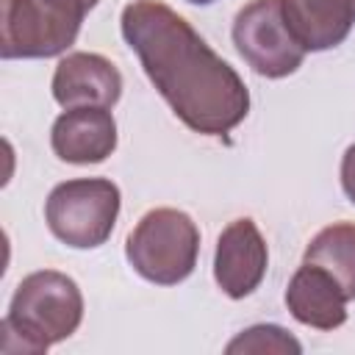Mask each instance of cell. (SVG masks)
I'll return each instance as SVG.
<instances>
[{
  "instance_id": "16",
  "label": "cell",
  "mask_w": 355,
  "mask_h": 355,
  "mask_svg": "<svg viewBox=\"0 0 355 355\" xmlns=\"http://www.w3.org/2000/svg\"><path fill=\"white\" fill-rule=\"evenodd\" d=\"M97 3H100V0H83V6H86V8H89V11H92V8H94V6H97Z\"/></svg>"
},
{
  "instance_id": "14",
  "label": "cell",
  "mask_w": 355,
  "mask_h": 355,
  "mask_svg": "<svg viewBox=\"0 0 355 355\" xmlns=\"http://www.w3.org/2000/svg\"><path fill=\"white\" fill-rule=\"evenodd\" d=\"M341 189L349 197V202H355V141L344 150L341 158Z\"/></svg>"
},
{
  "instance_id": "12",
  "label": "cell",
  "mask_w": 355,
  "mask_h": 355,
  "mask_svg": "<svg viewBox=\"0 0 355 355\" xmlns=\"http://www.w3.org/2000/svg\"><path fill=\"white\" fill-rule=\"evenodd\" d=\"M302 261L324 266L341 283L347 300H355V222H333L322 227L305 247Z\"/></svg>"
},
{
  "instance_id": "3",
  "label": "cell",
  "mask_w": 355,
  "mask_h": 355,
  "mask_svg": "<svg viewBox=\"0 0 355 355\" xmlns=\"http://www.w3.org/2000/svg\"><path fill=\"white\" fill-rule=\"evenodd\" d=\"M200 255V230L186 211H147L125 241V258L136 275L155 286L183 283Z\"/></svg>"
},
{
  "instance_id": "13",
  "label": "cell",
  "mask_w": 355,
  "mask_h": 355,
  "mask_svg": "<svg viewBox=\"0 0 355 355\" xmlns=\"http://www.w3.org/2000/svg\"><path fill=\"white\" fill-rule=\"evenodd\" d=\"M227 352H302V344L277 324H255L236 336L227 344Z\"/></svg>"
},
{
  "instance_id": "6",
  "label": "cell",
  "mask_w": 355,
  "mask_h": 355,
  "mask_svg": "<svg viewBox=\"0 0 355 355\" xmlns=\"http://www.w3.org/2000/svg\"><path fill=\"white\" fill-rule=\"evenodd\" d=\"M233 44L247 67L261 78H288L305 61V50L291 36L280 0H250L233 19Z\"/></svg>"
},
{
  "instance_id": "7",
  "label": "cell",
  "mask_w": 355,
  "mask_h": 355,
  "mask_svg": "<svg viewBox=\"0 0 355 355\" xmlns=\"http://www.w3.org/2000/svg\"><path fill=\"white\" fill-rule=\"evenodd\" d=\"M269 266V250L250 216L233 219L216 241L214 252V280L230 300L250 297Z\"/></svg>"
},
{
  "instance_id": "17",
  "label": "cell",
  "mask_w": 355,
  "mask_h": 355,
  "mask_svg": "<svg viewBox=\"0 0 355 355\" xmlns=\"http://www.w3.org/2000/svg\"><path fill=\"white\" fill-rule=\"evenodd\" d=\"M352 6H355V0H352Z\"/></svg>"
},
{
  "instance_id": "8",
  "label": "cell",
  "mask_w": 355,
  "mask_h": 355,
  "mask_svg": "<svg viewBox=\"0 0 355 355\" xmlns=\"http://www.w3.org/2000/svg\"><path fill=\"white\" fill-rule=\"evenodd\" d=\"M50 89H53V100L61 108H80V105L114 108L122 97V75L105 55L78 50L58 61Z\"/></svg>"
},
{
  "instance_id": "4",
  "label": "cell",
  "mask_w": 355,
  "mask_h": 355,
  "mask_svg": "<svg viewBox=\"0 0 355 355\" xmlns=\"http://www.w3.org/2000/svg\"><path fill=\"white\" fill-rule=\"evenodd\" d=\"M86 11L83 0H0V55L8 61L67 53Z\"/></svg>"
},
{
  "instance_id": "11",
  "label": "cell",
  "mask_w": 355,
  "mask_h": 355,
  "mask_svg": "<svg viewBox=\"0 0 355 355\" xmlns=\"http://www.w3.org/2000/svg\"><path fill=\"white\" fill-rule=\"evenodd\" d=\"M283 19L305 53H322L338 47L352 25V0H280Z\"/></svg>"
},
{
  "instance_id": "9",
  "label": "cell",
  "mask_w": 355,
  "mask_h": 355,
  "mask_svg": "<svg viewBox=\"0 0 355 355\" xmlns=\"http://www.w3.org/2000/svg\"><path fill=\"white\" fill-rule=\"evenodd\" d=\"M53 153L67 164H100L116 150V119L111 108L80 105L64 108L50 130Z\"/></svg>"
},
{
  "instance_id": "5",
  "label": "cell",
  "mask_w": 355,
  "mask_h": 355,
  "mask_svg": "<svg viewBox=\"0 0 355 355\" xmlns=\"http://www.w3.org/2000/svg\"><path fill=\"white\" fill-rule=\"evenodd\" d=\"M122 194L108 178H75L58 183L44 202L50 233L72 250H94L114 233Z\"/></svg>"
},
{
  "instance_id": "15",
  "label": "cell",
  "mask_w": 355,
  "mask_h": 355,
  "mask_svg": "<svg viewBox=\"0 0 355 355\" xmlns=\"http://www.w3.org/2000/svg\"><path fill=\"white\" fill-rule=\"evenodd\" d=\"M186 3H191V6H211V3H216V0H186Z\"/></svg>"
},
{
  "instance_id": "2",
  "label": "cell",
  "mask_w": 355,
  "mask_h": 355,
  "mask_svg": "<svg viewBox=\"0 0 355 355\" xmlns=\"http://www.w3.org/2000/svg\"><path fill=\"white\" fill-rule=\"evenodd\" d=\"M83 322L78 283L55 269H39L19 280L8 313L0 322V352L39 355L69 338Z\"/></svg>"
},
{
  "instance_id": "1",
  "label": "cell",
  "mask_w": 355,
  "mask_h": 355,
  "mask_svg": "<svg viewBox=\"0 0 355 355\" xmlns=\"http://www.w3.org/2000/svg\"><path fill=\"white\" fill-rule=\"evenodd\" d=\"M122 36L175 116L194 133L225 136L250 114L241 75L211 50L186 17L161 0L122 8Z\"/></svg>"
},
{
  "instance_id": "10",
  "label": "cell",
  "mask_w": 355,
  "mask_h": 355,
  "mask_svg": "<svg viewBox=\"0 0 355 355\" xmlns=\"http://www.w3.org/2000/svg\"><path fill=\"white\" fill-rule=\"evenodd\" d=\"M286 308L300 324L336 330L347 322V294L341 283L319 263L302 261L286 288Z\"/></svg>"
}]
</instances>
